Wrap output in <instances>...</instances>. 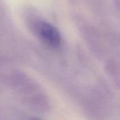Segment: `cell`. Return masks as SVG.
I'll list each match as a JSON object with an SVG mask.
<instances>
[{"label":"cell","mask_w":120,"mask_h":120,"mask_svg":"<svg viewBox=\"0 0 120 120\" xmlns=\"http://www.w3.org/2000/svg\"><path fill=\"white\" fill-rule=\"evenodd\" d=\"M34 30L45 45L51 47H56L60 45V34L58 30L50 23L42 21L35 22Z\"/></svg>","instance_id":"obj_1"},{"label":"cell","mask_w":120,"mask_h":120,"mask_svg":"<svg viewBox=\"0 0 120 120\" xmlns=\"http://www.w3.org/2000/svg\"><path fill=\"white\" fill-rule=\"evenodd\" d=\"M34 120H38V119H34Z\"/></svg>","instance_id":"obj_2"}]
</instances>
